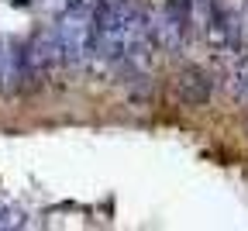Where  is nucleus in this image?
Masks as SVG:
<instances>
[{
    "instance_id": "f257e3e1",
    "label": "nucleus",
    "mask_w": 248,
    "mask_h": 231,
    "mask_svg": "<svg viewBox=\"0 0 248 231\" xmlns=\"http://www.w3.org/2000/svg\"><path fill=\"white\" fill-rule=\"evenodd\" d=\"M55 35L62 42V55L69 66L86 62L93 55V38H97V11H90L86 4H73L59 17Z\"/></svg>"
},
{
    "instance_id": "f03ea898",
    "label": "nucleus",
    "mask_w": 248,
    "mask_h": 231,
    "mask_svg": "<svg viewBox=\"0 0 248 231\" xmlns=\"http://www.w3.org/2000/svg\"><path fill=\"white\" fill-rule=\"evenodd\" d=\"M24 59H28V73L31 80H42L48 76L59 62H66V55H62V42L55 31H42V35H35L28 45H24Z\"/></svg>"
},
{
    "instance_id": "7ed1b4c3",
    "label": "nucleus",
    "mask_w": 248,
    "mask_h": 231,
    "mask_svg": "<svg viewBox=\"0 0 248 231\" xmlns=\"http://www.w3.org/2000/svg\"><path fill=\"white\" fill-rule=\"evenodd\" d=\"M186 28H190V11H179V7H169L162 11V17L152 24V35H155V45H162L166 52H176L186 38Z\"/></svg>"
},
{
    "instance_id": "20e7f679",
    "label": "nucleus",
    "mask_w": 248,
    "mask_h": 231,
    "mask_svg": "<svg viewBox=\"0 0 248 231\" xmlns=\"http://www.w3.org/2000/svg\"><path fill=\"white\" fill-rule=\"evenodd\" d=\"M210 80L203 69H197V66H190V69H183L176 76V97L186 104V107H203L210 100Z\"/></svg>"
},
{
    "instance_id": "39448f33",
    "label": "nucleus",
    "mask_w": 248,
    "mask_h": 231,
    "mask_svg": "<svg viewBox=\"0 0 248 231\" xmlns=\"http://www.w3.org/2000/svg\"><path fill=\"white\" fill-rule=\"evenodd\" d=\"M24 80H31L24 49H17V45L4 49V45H0V86H4L7 93H14V90H21Z\"/></svg>"
},
{
    "instance_id": "423d86ee",
    "label": "nucleus",
    "mask_w": 248,
    "mask_h": 231,
    "mask_svg": "<svg viewBox=\"0 0 248 231\" xmlns=\"http://www.w3.org/2000/svg\"><path fill=\"white\" fill-rule=\"evenodd\" d=\"M231 93L238 97L241 104H248V59H241L231 73Z\"/></svg>"
}]
</instances>
